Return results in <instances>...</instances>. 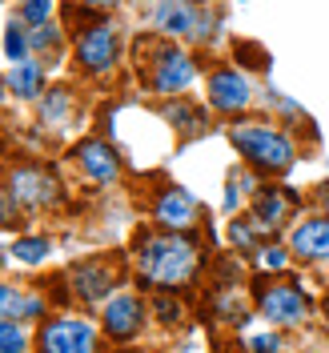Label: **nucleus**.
Listing matches in <instances>:
<instances>
[{
    "label": "nucleus",
    "mask_w": 329,
    "mask_h": 353,
    "mask_svg": "<svg viewBox=\"0 0 329 353\" xmlns=\"http://www.w3.org/2000/svg\"><path fill=\"white\" fill-rule=\"evenodd\" d=\"M92 350V325L77 317L48 321L41 333V353H88Z\"/></svg>",
    "instance_id": "6"
},
{
    "label": "nucleus",
    "mask_w": 329,
    "mask_h": 353,
    "mask_svg": "<svg viewBox=\"0 0 329 353\" xmlns=\"http://www.w3.org/2000/svg\"><path fill=\"white\" fill-rule=\"evenodd\" d=\"M12 253H17L21 261L37 265L44 253H48V241H44V237H24V241H17V249H12Z\"/></svg>",
    "instance_id": "20"
},
{
    "label": "nucleus",
    "mask_w": 329,
    "mask_h": 353,
    "mask_svg": "<svg viewBox=\"0 0 329 353\" xmlns=\"http://www.w3.org/2000/svg\"><path fill=\"white\" fill-rule=\"evenodd\" d=\"M257 305H261V317H269L273 325H301L309 313V297L293 285H273L257 297Z\"/></svg>",
    "instance_id": "5"
},
{
    "label": "nucleus",
    "mask_w": 329,
    "mask_h": 353,
    "mask_svg": "<svg viewBox=\"0 0 329 353\" xmlns=\"http://www.w3.org/2000/svg\"><path fill=\"white\" fill-rule=\"evenodd\" d=\"M72 281H77V293H81L85 301H101V297L112 289V269H109V265H97V261L77 265Z\"/></svg>",
    "instance_id": "14"
},
{
    "label": "nucleus",
    "mask_w": 329,
    "mask_h": 353,
    "mask_svg": "<svg viewBox=\"0 0 329 353\" xmlns=\"http://www.w3.org/2000/svg\"><path fill=\"white\" fill-rule=\"evenodd\" d=\"M289 205H293V193L286 189H265L257 205H253V221H261V225H281L289 213Z\"/></svg>",
    "instance_id": "15"
},
{
    "label": "nucleus",
    "mask_w": 329,
    "mask_h": 353,
    "mask_svg": "<svg viewBox=\"0 0 329 353\" xmlns=\"http://www.w3.org/2000/svg\"><path fill=\"white\" fill-rule=\"evenodd\" d=\"M326 313H329V309H326Z\"/></svg>",
    "instance_id": "27"
},
{
    "label": "nucleus",
    "mask_w": 329,
    "mask_h": 353,
    "mask_svg": "<svg viewBox=\"0 0 329 353\" xmlns=\"http://www.w3.org/2000/svg\"><path fill=\"white\" fill-rule=\"evenodd\" d=\"M0 265H4V257H0Z\"/></svg>",
    "instance_id": "26"
},
{
    "label": "nucleus",
    "mask_w": 329,
    "mask_h": 353,
    "mask_svg": "<svg viewBox=\"0 0 329 353\" xmlns=\"http://www.w3.org/2000/svg\"><path fill=\"white\" fill-rule=\"evenodd\" d=\"M233 145H237L257 169H269V173H286L289 165H293V141L277 129L237 125V129H233Z\"/></svg>",
    "instance_id": "2"
},
{
    "label": "nucleus",
    "mask_w": 329,
    "mask_h": 353,
    "mask_svg": "<svg viewBox=\"0 0 329 353\" xmlns=\"http://www.w3.org/2000/svg\"><path fill=\"white\" fill-rule=\"evenodd\" d=\"M137 265H141V277L149 285L161 289H177L185 285L197 269V249L177 237V233H165V237H145L141 249H137Z\"/></svg>",
    "instance_id": "1"
},
{
    "label": "nucleus",
    "mask_w": 329,
    "mask_h": 353,
    "mask_svg": "<svg viewBox=\"0 0 329 353\" xmlns=\"http://www.w3.org/2000/svg\"><path fill=\"white\" fill-rule=\"evenodd\" d=\"M28 350V333L17 321H0V353H24Z\"/></svg>",
    "instance_id": "18"
},
{
    "label": "nucleus",
    "mask_w": 329,
    "mask_h": 353,
    "mask_svg": "<svg viewBox=\"0 0 329 353\" xmlns=\"http://www.w3.org/2000/svg\"><path fill=\"white\" fill-rule=\"evenodd\" d=\"M41 85H44V68L37 61H21V65H12V72H8V88L17 97H37Z\"/></svg>",
    "instance_id": "16"
},
{
    "label": "nucleus",
    "mask_w": 329,
    "mask_h": 353,
    "mask_svg": "<svg viewBox=\"0 0 329 353\" xmlns=\"http://www.w3.org/2000/svg\"><path fill=\"white\" fill-rule=\"evenodd\" d=\"M326 209H329V193H326Z\"/></svg>",
    "instance_id": "25"
},
{
    "label": "nucleus",
    "mask_w": 329,
    "mask_h": 353,
    "mask_svg": "<svg viewBox=\"0 0 329 353\" xmlns=\"http://www.w3.org/2000/svg\"><path fill=\"white\" fill-rule=\"evenodd\" d=\"M189 81H193V61L185 52H177V48H165L153 68V88L165 92V97H173V92H185Z\"/></svg>",
    "instance_id": "8"
},
{
    "label": "nucleus",
    "mask_w": 329,
    "mask_h": 353,
    "mask_svg": "<svg viewBox=\"0 0 329 353\" xmlns=\"http://www.w3.org/2000/svg\"><path fill=\"white\" fill-rule=\"evenodd\" d=\"M257 261H261V269H273V273H277V269H286V249H277V245H269V249H261V253H257Z\"/></svg>",
    "instance_id": "21"
},
{
    "label": "nucleus",
    "mask_w": 329,
    "mask_h": 353,
    "mask_svg": "<svg viewBox=\"0 0 329 353\" xmlns=\"http://www.w3.org/2000/svg\"><path fill=\"white\" fill-rule=\"evenodd\" d=\"M28 305V297H21V289L0 285V321H17Z\"/></svg>",
    "instance_id": "19"
},
{
    "label": "nucleus",
    "mask_w": 329,
    "mask_h": 353,
    "mask_svg": "<svg viewBox=\"0 0 329 353\" xmlns=\"http://www.w3.org/2000/svg\"><path fill=\"white\" fill-rule=\"evenodd\" d=\"M249 97H253V85H249V77L237 72V68H221L209 77V105L217 112H237L249 105Z\"/></svg>",
    "instance_id": "7"
},
{
    "label": "nucleus",
    "mask_w": 329,
    "mask_h": 353,
    "mask_svg": "<svg viewBox=\"0 0 329 353\" xmlns=\"http://www.w3.org/2000/svg\"><path fill=\"white\" fill-rule=\"evenodd\" d=\"M157 221L165 229H173V233L193 229L197 225V201L189 197L185 189H169V193H161V201H157Z\"/></svg>",
    "instance_id": "9"
},
{
    "label": "nucleus",
    "mask_w": 329,
    "mask_h": 353,
    "mask_svg": "<svg viewBox=\"0 0 329 353\" xmlns=\"http://www.w3.org/2000/svg\"><path fill=\"white\" fill-rule=\"evenodd\" d=\"M8 197H12V205H21V209H44V205H52L61 193H57V181L44 173V169H17V173L8 176Z\"/></svg>",
    "instance_id": "4"
},
{
    "label": "nucleus",
    "mask_w": 329,
    "mask_h": 353,
    "mask_svg": "<svg viewBox=\"0 0 329 353\" xmlns=\"http://www.w3.org/2000/svg\"><path fill=\"white\" fill-rule=\"evenodd\" d=\"M21 17L24 21H32L37 28H44L48 17H52V4H21Z\"/></svg>",
    "instance_id": "22"
},
{
    "label": "nucleus",
    "mask_w": 329,
    "mask_h": 353,
    "mask_svg": "<svg viewBox=\"0 0 329 353\" xmlns=\"http://www.w3.org/2000/svg\"><path fill=\"white\" fill-rule=\"evenodd\" d=\"M141 321H145V305L137 297H112L109 305H105V330L117 341L132 337V333L141 330Z\"/></svg>",
    "instance_id": "10"
},
{
    "label": "nucleus",
    "mask_w": 329,
    "mask_h": 353,
    "mask_svg": "<svg viewBox=\"0 0 329 353\" xmlns=\"http://www.w3.org/2000/svg\"><path fill=\"white\" fill-rule=\"evenodd\" d=\"M77 161H81V169H85L92 181H112V176L121 173V161L112 153L105 141H85V145H77Z\"/></svg>",
    "instance_id": "12"
},
{
    "label": "nucleus",
    "mask_w": 329,
    "mask_h": 353,
    "mask_svg": "<svg viewBox=\"0 0 329 353\" xmlns=\"http://www.w3.org/2000/svg\"><path fill=\"white\" fill-rule=\"evenodd\" d=\"M117 48H121L117 28L112 24H92L85 37L77 41V61H81L85 72H109L117 65Z\"/></svg>",
    "instance_id": "3"
},
{
    "label": "nucleus",
    "mask_w": 329,
    "mask_h": 353,
    "mask_svg": "<svg viewBox=\"0 0 329 353\" xmlns=\"http://www.w3.org/2000/svg\"><path fill=\"white\" fill-rule=\"evenodd\" d=\"M157 309L165 313V321H177L181 317V305H173V301H157Z\"/></svg>",
    "instance_id": "24"
},
{
    "label": "nucleus",
    "mask_w": 329,
    "mask_h": 353,
    "mask_svg": "<svg viewBox=\"0 0 329 353\" xmlns=\"http://www.w3.org/2000/svg\"><path fill=\"white\" fill-rule=\"evenodd\" d=\"M4 52H8V61L12 65H21L24 61V52H28V28L24 24H8V32H4Z\"/></svg>",
    "instance_id": "17"
},
{
    "label": "nucleus",
    "mask_w": 329,
    "mask_h": 353,
    "mask_svg": "<svg viewBox=\"0 0 329 353\" xmlns=\"http://www.w3.org/2000/svg\"><path fill=\"white\" fill-rule=\"evenodd\" d=\"M289 245H293V253L306 257V261H326L329 257V221H321V217L301 221V225L293 229Z\"/></svg>",
    "instance_id": "11"
},
{
    "label": "nucleus",
    "mask_w": 329,
    "mask_h": 353,
    "mask_svg": "<svg viewBox=\"0 0 329 353\" xmlns=\"http://www.w3.org/2000/svg\"><path fill=\"white\" fill-rule=\"evenodd\" d=\"M153 24L161 28V32H169V37L197 32V8H193V4H157Z\"/></svg>",
    "instance_id": "13"
},
{
    "label": "nucleus",
    "mask_w": 329,
    "mask_h": 353,
    "mask_svg": "<svg viewBox=\"0 0 329 353\" xmlns=\"http://www.w3.org/2000/svg\"><path fill=\"white\" fill-rule=\"evenodd\" d=\"M249 350L253 353H277L281 350V337H277V333H257V337H249Z\"/></svg>",
    "instance_id": "23"
}]
</instances>
